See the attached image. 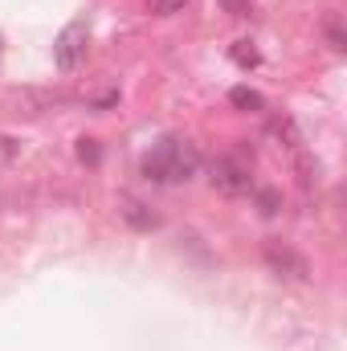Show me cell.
<instances>
[{
	"label": "cell",
	"mask_w": 347,
	"mask_h": 351,
	"mask_svg": "<svg viewBox=\"0 0 347 351\" xmlns=\"http://www.w3.org/2000/svg\"><path fill=\"white\" fill-rule=\"evenodd\" d=\"M225 8H229L233 16H246V12H250V0H225Z\"/></svg>",
	"instance_id": "11"
},
{
	"label": "cell",
	"mask_w": 347,
	"mask_h": 351,
	"mask_svg": "<svg viewBox=\"0 0 347 351\" xmlns=\"http://www.w3.org/2000/svg\"><path fill=\"white\" fill-rule=\"evenodd\" d=\"M200 168V156L188 139H160L143 156V176L152 184H188Z\"/></svg>",
	"instance_id": "1"
},
{
	"label": "cell",
	"mask_w": 347,
	"mask_h": 351,
	"mask_svg": "<svg viewBox=\"0 0 347 351\" xmlns=\"http://www.w3.org/2000/svg\"><path fill=\"white\" fill-rule=\"evenodd\" d=\"M327 37H331V49H335V53H344V33H339V16H331V21H327Z\"/></svg>",
	"instance_id": "9"
},
{
	"label": "cell",
	"mask_w": 347,
	"mask_h": 351,
	"mask_svg": "<svg viewBox=\"0 0 347 351\" xmlns=\"http://www.w3.org/2000/svg\"><path fill=\"white\" fill-rule=\"evenodd\" d=\"M229 102H233L237 110H246V114H250V110H265V98L250 86H233L229 90Z\"/></svg>",
	"instance_id": "5"
},
{
	"label": "cell",
	"mask_w": 347,
	"mask_h": 351,
	"mask_svg": "<svg viewBox=\"0 0 347 351\" xmlns=\"http://www.w3.org/2000/svg\"><path fill=\"white\" fill-rule=\"evenodd\" d=\"M213 188L221 192V196H246L250 188H254V156H246V152H229V156H221L217 164H213Z\"/></svg>",
	"instance_id": "2"
},
{
	"label": "cell",
	"mask_w": 347,
	"mask_h": 351,
	"mask_svg": "<svg viewBox=\"0 0 347 351\" xmlns=\"http://www.w3.org/2000/svg\"><path fill=\"white\" fill-rule=\"evenodd\" d=\"M123 217H127L135 229H152V225H156V213H143V204H135V200H127Z\"/></svg>",
	"instance_id": "6"
},
{
	"label": "cell",
	"mask_w": 347,
	"mask_h": 351,
	"mask_svg": "<svg viewBox=\"0 0 347 351\" xmlns=\"http://www.w3.org/2000/svg\"><path fill=\"white\" fill-rule=\"evenodd\" d=\"M233 62H237L241 70H254V66L261 62L258 49H254V41H237V45H233Z\"/></svg>",
	"instance_id": "7"
},
{
	"label": "cell",
	"mask_w": 347,
	"mask_h": 351,
	"mask_svg": "<svg viewBox=\"0 0 347 351\" xmlns=\"http://www.w3.org/2000/svg\"><path fill=\"white\" fill-rule=\"evenodd\" d=\"M258 200H261V213H265V217H274V213H278V192H261Z\"/></svg>",
	"instance_id": "10"
},
{
	"label": "cell",
	"mask_w": 347,
	"mask_h": 351,
	"mask_svg": "<svg viewBox=\"0 0 347 351\" xmlns=\"http://www.w3.org/2000/svg\"><path fill=\"white\" fill-rule=\"evenodd\" d=\"M265 265L274 269V278H282V282H307L311 278V265L307 258H298L290 245H282V241H265Z\"/></svg>",
	"instance_id": "3"
},
{
	"label": "cell",
	"mask_w": 347,
	"mask_h": 351,
	"mask_svg": "<svg viewBox=\"0 0 347 351\" xmlns=\"http://www.w3.org/2000/svg\"><path fill=\"white\" fill-rule=\"evenodd\" d=\"M86 45H90L86 25H66V29L58 33V41H53V62H58V70H78L82 58H86Z\"/></svg>",
	"instance_id": "4"
},
{
	"label": "cell",
	"mask_w": 347,
	"mask_h": 351,
	"mask_svg": "<svg viewBox=\"0 0 347 351\" xmlns=\"http://www.w3.org/2000/svg\"><path fill=\"white\" fill-rule=\"evenodd\" d=\"M188 0H147V12H156V16H172V12H180Z\"/></svg>",
	"instance_id": "8"
}]
</instances>
